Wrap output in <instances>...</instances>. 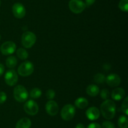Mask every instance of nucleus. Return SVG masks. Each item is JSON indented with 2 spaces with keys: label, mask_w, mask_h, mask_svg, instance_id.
Returning <instances> with one entry per match:
<instances>
[{
  "label": "nucleus",
  "mask_w": 128,
  "mask_h": 128,
  "mask_svg": "<svg viewBox=\"0 0 128 128\" xmlns=\"http://www.w3.org/2000/svg\"><path fill=\"white\" fill-rule=\"evenodd\" d=\"M116 110V104L113 100L107 99L101 104V112L106 119H112L115 116Z\"/></svg>",
  "instance_id": "1"
},
{
  "label": "nucleus",
  "mask_w": 128,
  "mask_h": 128,
  "mask_svg": "<svg viewBox=\"0 0 128 128\" xmlns=\"http://www.w3.org/2000/svg\"><path fill=\"white\" fill-rule=\"evenodd\" d=\"M13 95L15 100L19 102H23L28 99V92L24 86L18 85L14 89Z\"/></svg>",
  "instance_id": "2"
},
{
  "label": "nucleus",
  "mask_w": 128,
  "mask_h": 128,
  "mask_svg": "<svg viewBox=\"0 0 128 128\" xmlns=\"http://www.w3.org/2000/svg\"><path fill=\"white\" fill-rule=\"evenodd\" d=\"M36 41V36L31 31H26L21 36V43L22 46L26 48H31Z\"/></svg>",
  "instance_id": "3"
},
{
  "label": "nucleus",
  "mask_w": 128,
  "mask_h": 128,
  "mask_svg": "<svg viewBox=\"0 0 128 128\" xmlns=\"http://www.w3.org/2000/svg\"><path fill=\"white\" fill-rule=\"evenodd\" d=\"M76 113L75 107L72 104H66L62 108L61 111V117L66 121H69L73 119Z\"/></svg>",
  "instance_id": "4"
},
{
  "label": "nucleus",
  "mask_w": 128,
  "mask_h": 128,
  "mask_svg": "<svg viewBox=\"0 0 128 128\" xmlns=\"http://www.w3.org/2000/svg\"><path fill=\"white\" fill-rule=\"evenodd\" d=\"M34 72V65L30 61H25L21 63L18 69V72L21 76L27 77L31 75Z\"/></svg>",
  "instance_id": "5"
},
{
  "label": "nucleus",
  "mask_w": 128,
  "mask_h": 128,
  "mask_svg": "<svg viewBox=\"0 0 128 128\" xmlns=\"http://www.w3.org/2000/svg\"><path fill=\"white\" fill-rule=\"evenodd\" d=\"M86 6L82 0H70L69 2V8L72 13L80 14L86 8Z\"/></svg>",
  "instance_id": "6"
},
{
  "label": "nucleus",
  "mask_w": 128,
  "mask_h": 128,
  "mask_svg": "<svg viewBox=\"0 0 128 128\" xmlns=\"http://www.w3.org/2000/svg\"><path fill=\"white\" fill-rule=\"evenodd\" d=\"M5 82L10 86H13L18 81V75L14 70H10L6 72L4 75Z\"/></svg>",
  "instance_id": "7"
},
{
  "label": "nucleus",
  "mask_w": 128,
  "mask_h": 128,
  "mask_svg": "<svg viewBox=\"0 0 128 128\" xmlns=\"http://www.w3.org/2000/svg\"><path fill=\"white\" fill-rule=\"evenodd\" d=\"M16 49V45L13 41H8L3 43L0 47L2 54L4 55H10L13 53Z\"/></svg>",
  "instance_id": "8"
},
{
  "label": "nucleus",
  "mask_w": 128,
  "mask_h": 128,
  "mask_svg": "<svg viewBox=\"0 0 128 128\" xmlns=\"http://www.w3.org/2000/svg\"><path fill=\"white\" fill-rule=\"evenodd\" d=\"M24 111L30 115H34L39 111V106L37 103L32 100H29L24 105Z\"/></svg>",
  "instance_id": "9"
},
{
  "label": "nucleus",
  "mask_w": 128,
  "mask_h": 128,
  "mask_svg": "<svg viewBox=\"0 0 128 128\" xmlns=\"http://www.w3.org/2000/svg\"><path fill=\"white\" fill-rule=\"evenodd\" d=\"M12 12L15 17L21 19L24 17L26 15V9L22 4L16 3L12 7Z\"/></svg>",
  "instance_id": "10"
},
{
  "label": "nucleus",
  "mask_w": 128,
  "mask_h": 128,
  "mask_svg": "<svg viewBox=\"0 0 128 128\" xmlns=\"http://www.w3.org/2000/svg\"><path fill=\"white\" fill-rule=\"evenodd\" d=\"M46 112L51 116H54L58 113L59 106L54 100H50L46 104Z\"/></svg>",
  "instance_id": "11"
},
{
  "label": "nucleus",
  "mask_w": 128,
  "mask_h": 128,
  "mask_svg": "<svg viewBox=\"0 0 128 128\" xmlns=\"http://www.w3.org/2000/svg\"><path fill=\"white\" fill-rule=\"evenodd\" d=\"M106 82L110 87H117L121 83V78L116 74H111L106 77Z\"/></svg>",
  "instance_id": "12"
},
{
  "label": "nucleus",
  "mask_w": 128,
  "mask_h": 128,
  "mask_svg": "<svg viewBox=\"0 0 128 128\" xmlns=\"http://www.w3.org/2000/svg\"><path fill=\"white\" fill-rule=\"evenodd\" d=\"M86 115L91 120H95L100 116V111L96 107H91L86 111Z\"/></svg>",
  "instance_id": "13"
},
{
  "label": "nucleus",
  "mask_w": 128,
  "mask_h": 128,
  "mask_svg": "<svg viewBox=\"0 0 128 128\" xmlns=\"http://www.w3.org/2000/svg\"><path fill=\"white\" fill-rule=\"evenodd\" d=\"M125 95H126L125 90L122 88L118 87L112 90V93H111V97L113 100L118 101V100H121V99H123Z\"/></svg>",
  "instance_id": "14"
},
{
  "label": "nucleus",
  "mask_w": 128,
  "mask_h": 128,
  "mask_svg": "<svg viewBox=\"0 0 128 128\" xmlns=\"http://www.w3.org/2000/svg\"><path fill=\"white\" fill-rule=\"evenodd\" d=\"M31 125V121L29 118L23 117L16 123V128H30Z\"/></svg>",
  "instance_id": "15"
},
{
  "label": "nucleus",
  "mask_w": 128,
  "mask_h": 128,
  "mask_svg": "<svg viewBox=\"0 0 128 128\" xmlns=\"http://www.w3.org/2000/svg\"><path fill=\"white\" fill-rule=\"evenodd\" d=\"M99 92H100V89H99L98 86H97L96 85L91 84V85H88L86 88V93L90 96H96V95H98Z\"/></svg>",
  "instance_id": "16"
},
{
  "label": "nucleus",
  "mask_w": 128,
  "mask_h": 128,
  "mask_svg": "<svg viewBox=\"0 0 128 128\" xmlns=\"http://www.w3.org/2000/svg\"><path fill=\"white\" fill-rule=\"evenodd\" d=\"M74 104L78 108L83 109L88 105V100L84 97H79L75 100Z\"/></svg>",
  "instance_id": "17"
},
{
  "label": "nucleus",
  "mask_w": 128,
  "mask_h": 128,
  "mask_svg": "<svg viewBox=\"0 0 128 128\" xmlns=\"http://www.w3.org/2000/svg\"><path fill=\"white\" fill-rule=\"evenodd\" d=\"M18 63L17 58L14 56H10L6 60V65L10 69H14Z\"/></svg>",
  "instance_id": "18"
},
{
  "label": "nucleus",
  "mask_w": 128,
  "mask_h": 128,
  "mask_svg": "<svg viewBox=\"0 0 128 128\" xmlns=\"http://www.w3.org/2000/svg\"><path fill=\"white\" fill-rule=\"evenodd\" d=\"M120 128H128V120L127 117L125 115H121L118 121Z\"/></svg>",
  "instance_id": "19"
},
{
  "label": "nucleus",
  "mask_w": 128,
  "mask_h": 128,
  "mask_svg": "<svg viewBox=\"0 0 128 128\" xmlns=\"http://www.w3.org/2000/svg\"><path fill=\"white\" fill-rule=\"evenodd\" d=\"M16 54L19 58L21 60H26L28 57V52L22 48H20L19 49H18Z\"/></svg>",
  "instance_id": "20"
},
{
  "label": "nucleus",
  "mask_w": 128,
  "mask_h": 128,
  "mask_svg": "<svg viewBox=\"0 0 128 128\" xmlns=\"http://www.w3.org/2000/svg\"><path fill=\"white\" fill-rule=\"evenodd\" d=\"M42 95V91L39 88H34L30 91V95L32 99H38Z\"/></svg>",
  "instance_id": "21"
},
{
  "label": "nucleus",
  "mask_w": 128,
  "mask_h": 128,
  "mask_svg": "<svg viewBox=\"0 0 128 128\" xmlns=\"http://www.w3.org/2000/svg\"><path fill=\"white\" fill-rule=\"evenodd\" d=\"M94 80L96 84H103L106 81V77L101 73H99L94 77Z\"/></svg>",
  "instance_id": "22"
},
{
  "label": "nucleus",
  "mask_w": 128,
  "mask_h": 128,
  "mask_svg": "<svg viewBox=\"0 0 128 128\" xmlns=\"http://www.w3.org/2000/svg\"><path fill=\"white\" fill-rule=\"evenodd\" d=\"M118 6L121 11L127 12L128 11V0H121L119 3Z\"/></svg>",
  "instance_id": "23"
},
{
  "label": "nucleus",
  "mask_w": 128,
  "mask_h": 128,
  "mask_svg": "<svg viewBox=\"0 0 128 128\" xmlns=\"http://www.w3.org/2000/svg\"><path fill=\"white\" fill-rule=\"evenodd\" d=\"M121 109L122 112L126 115H128V97H126L124 100L122 102V105H121Z\"/></svg>",
  "instance_id": "24"
},
{
  "label": "nucleus",
  "mask_w": 128,
  "mask_h": 128,
  "mask_svg": "<svg viewBox=\"0 0 128 128\" xmlns=\"http://www.w3.org/2000/svg\"><path fill=\"white\" fill-rule=\"evenodd\" d=\"M110 92L108 89H102L101 91V93H100V95H101V98L102 99H104V100H107V99H109L110 97Z\"/></svg>",
  "instance_id": "25"
},
{
  "label": "nucleus",
  "mask_w": 128,
  "mask_h": 128,
  "mask_svg": "<svg viewBox=\"0 0 128 128\" xmlns=\"http://www.w3.org/2000/svg\"><path fill=\"white\" fill-rule=\"evenodd\" d=\"M101 128H115V125L112 122L106 120L102 122Z\"/></svg>",
  "instance_id": "26"
},
{
  "label": "nucleus",
  "mask_w": 128,
  "mask_h": 128,
  "mask_svg": "<svg viewBox=\"0 0 128 128\" xmlns=\"http://www.w3.org/2000/svg\"><path fill=\"white\" fill-rule=\"evenodd\" d=\"M55 95H56V94H55V92L53 90H52V89H48V90L46 91V97H47V99H50V100L53 99L54 98Z\"/></svg>",
  "instance_id": "27"
},
{
  "label": "nucleus",
  "mask_w": 128,
  "mask_h": 128,
  "mask_svg": "<svg viewBox=\"0 0 128 128\" xmlns=\"http://www.w3.org/2000/svg\"><path fill=\"white\" fill-rule=\"evenodd\" d=\"M7 99V95L4 92H0V104H3Z\"/></svg>",
  "instance_id": "28"
},
{
  "label": "nucleus",
  "mask_w": 128,
  "mask_h": 128,
  "mask_svg": "<svg viewBox=\"0 0 128 128\" xmlns=\"http://www.w3.org/2000/svg\"><path fill=\"white\" fill-rule=\"evenodd\" d=\"M87 128H101V125L98 123H96V122H92L90 124H89L88 125Z\"/></svg>",
  "instance_id": "29"
},
{
  "label": "nucleus",
  "mask_w": 128,
  "mask_h": 128,
  "mask_svg": "<svg viewBox=\"0 0 128 128\" xmlns=\"http://www.w3.org/2000/svg\"><path fill=\"white\" fill-rule=\"evenodd\" d=\"M95 1H96V0H85V4H86V6L90 7L94 3Z\"/></svg>",
  "instance_id": "30"
},
{
  "label": "nucleus",
  "mask_w": 128,
  "mask_h": 128,
  "mask_svg": "<svg viewBox=\"0 0 128 128\" xmlns=\"http://www.w3.org/2000/svg\"><path fill=\"white\" fill-rule=\"evenodd\" d=\"M4 72V66L2 63H0V77H1Z\"/></svg>",
  "instance_id": "31"
},
{
  "label": "nucleus",
  "mask_w": 128,
  "mask_h": 128,
  "mask_svg": "<svg viewBox=\"0 0 128 128\" xmlns=\"http://www.w3.org/2000/svg\"><path fill=\"white\" fill-rule=\"evenodd\" d=\"M76 128H85V127L82 124H81V123H79V124H78L77 125H76Z\"/></svg>",
  "instance_id": "32"
},
{
  "label": "nucleus",
  "mask_w": 128,
  "mask_h": 128,
  "mask_svg": "<svg viewBox=\"0 0 128 128\" xmlns=\"http://www.w3.org/2000/svg\"><path fill=\"white\" fill-rule=\"evenodd\" d=\"M1 0H0V6H1Z\"/></svg>",
  "instance_id": "33"
},
{
  "label": "nucleus",
  "mask_w": 128,
  "mask_h": 128,
  "mask_svg": "<svg viewBox=\"0 0 128 128\" xmlns=\"http://www.w3.org/2000/svg\"><path fill=\"white\" fill-rule=\"evenodd\" d=\"M0 40H1V35H0Z\"/></svg>",
  "instance_id": "34"
}]
</instances>
